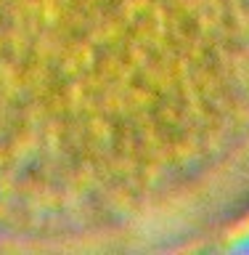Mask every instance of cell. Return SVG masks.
<instances>
[{"mask_svg": "<svg viewBox=\"0 0 249 255\" xmlns=\"http://www.w3.org/2000/svg\"><path fill=\"white\" fill-rule=\"evenodd\" d=\"M247 229L249 0H0V255Z\"/></svg>", "mask_w": 249, "mask_h": 255, "instance_id": "obj_1", "label": "cell"}]
</instances>
